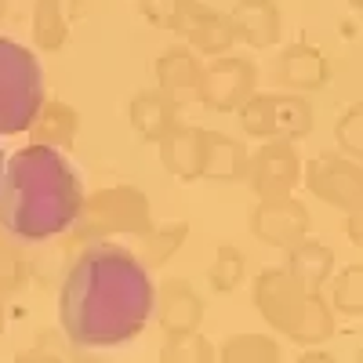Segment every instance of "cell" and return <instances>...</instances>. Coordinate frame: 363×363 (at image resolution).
<instances>
[{"instance_id":"obj_2","label":"cell","mask_w":363,"mask_h":363,"mask_svg":"<svg viewBox=\"0 0 363 363\" xmlns=\"http://www.w3.org/2000/svg\"><path fill=\"white\" fill-rule=\"evenodd\" d=\"M84 207L77 164L55 145H26L8 157L0 182V225L8 236L40 244L66 233Z\"/></svg>"},{"instance_id":"obj_1","label":"cell","mask_w":363,"mask_h":363,"mask_svg":"<svg viewBox=\"0 0 363 363\" xmlns=\"http://www.w3.org/2000/svg\"><path fill=\"white\" fill-rule=\"evenodd\" d=\"M153 316V280L116 244L87 247L58 294V323L77 349H120Z\"/></svg>"},{"instance_id":"obj_3","label":"cell","mask_w":363,"mask_h":363,"mask_svg":"<svg viewBox=\"0 0 363 363\" xmlns=\"http://www.w3.org/2000/svg\"><path fill=\"white\" fill-rule=\"evenodd\" d=\"M44 106V69L37 55L0 37V138L26 131Z\"/></svg>"},{"instance_id":"obj_4","label":"cell","mask_w":363,"mask_h":363,"mask_svg":"<svg viewBox=\"0 0 363 363\" xmlns=\"http://www.w3.org/2000/svg\"><path fill=\"white\" fill-rule=\"evenodd\" d=\"M4 167H8V149H4V142H0V182H4Z\"/></svg>"}]
</instances>
